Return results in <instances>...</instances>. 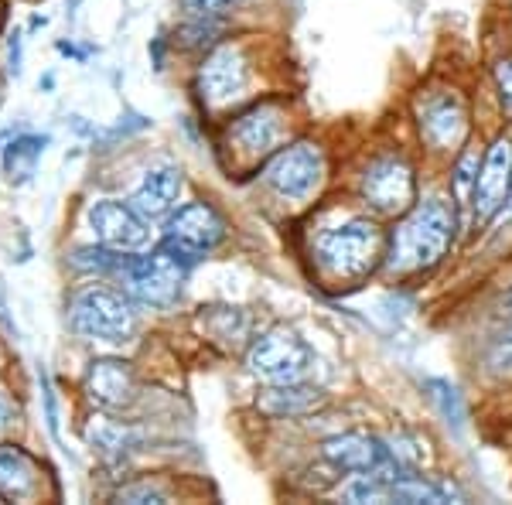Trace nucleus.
<instances>
[{
  "label": "nucleus",
  "mask_w": 512,
  "mask_h": 505,
  "mask_svg": "<svg viewBox=\"0 0 512 505\" xmlns=\"http://www.w3.org/2000/svg\"><path fill=\"white\" fill-rule=\"evenodd\" d=\"M454 239V205L444 198H427L417 202L400 222V229L390 239V270L396 273H414L427 270L448 253Z\"/></svg>",
  "instance_id": "obj_1"
},
{
  "label": "nucleus",
  "mask_w": 512,
  "mask_h": 505,
  "mask_svg": "<svg viewBox=\"0 0 512 505\" xmlns=\"http://www.w3.org/2000/svg\"><path fill=\"white\" fill-rule=\"evenodd\" d=\"M69 325L86 342L103 345H127L137 335L140 318L134 304L110 287H86L72 297L69 304Z\"/></svg>",
  "instance_id": "obj_2"
},
{
  "label": "nucleus",
  "mask_w": 512,
  "mask_h": 505,
  "mask_svg": "<svg viewBox=\"0 0 512 505\" xmlns=\"http://www.w3.org/2000/svg\"><path fill=\"white\" fill-rule=\"evenodd\" d=\"M386 256V233L373 219H349L318 239L321 267L335 277H362Z\"/></svg>",
  "instance_id": "obj_3"
},
{
  "label": "nucleus",
  "mask_w": 512,
  "mask_h": 505,
  "mask_svg": "<svg viewBox=\"0 0 512 505\" xmlns=\"http://www.w3.org/2000/svg\"><path fill=\"white\" fill-rule=\"evenodd\" d=\"M246 366H250L253 376H260L263 383H270V386L304 383L308 372L315 369V349H311L294 328L277 325V328L263 331L250 345Z\"/></svg>",
  "instance_id": "obj_4"
},
{
  "label": "nucleus",
  "mask_w": 512,
  "mask_h": 505,
  "mask_svg": "<svg viewBox=\"0 0 512 505\" xmlns=\"http://www.w3.org/2000/svg\"><path fill=\"white\" fill-rule=\"evenodd\" d=\"M222 236H226V226H222L219 212L205 202H192L171 215L168 229H164V246L178 260H198L216 250Z\"/></svg>",
  "instance_id": "obj_5"
},
{
  "label": "nucleus",
  "mask_w": 512,
  "mask_h": 505,
  "mask_svg": "<svg viewBox=\"0 0 512 505\" xmlns=\"http://www.w3.org/2000/svg\"><path fill=\"white\" fill-rule=\"evenodd\" d=\"M325 178V154L315 144H294L280 151L267 168V185L284 202H308Z\"/></svg>",
  "instance_id": "obj_6"
},
{
  "label": "nucleus",
  "mask_w": 512,
  "mask_h": 505,
  "mask_svg": "<svg viewBox=\"0 0 512 505\" xmlns=\"http://www.w3.org/2000/svg\"><path fill=\"white\" fill-rule=\"evenodd\" d=\"M86 222L96 243H103L106 250H117V253H137L151 239L144 215L134 205L117 202V198H99V202L89 205Z\"/></svg>",
  "instance_id": "obj_7"
},
{
  "label": "nucleus",
  "mask_w": 512,
  "mask_h": 505,
  "mask_svg": "<svg viewBox=\"0 0 512 505\" xmlns=\"http://www.w3.org/2000/svg\"><path fill=\"white\" fill-rule=\"evenodd\" d=\"M362 195L383 215H407L417 205V181L400 157H379L362 178Z\"/></svg>",
  "instance_id": "obj_8"
},
{
  "label": "nucleus",
  "mask_w": 512,
  "mask_h": 505,
  "mask_svg": "<svg viewBox=\"0 0 512 505\" xmlns=\"http://www.w3.org/2000/svg\"><path fill=\"white\" fill-rule=\"evenodd\" d=\"M246 86H250V62H246L243 48L236 45H219L198 69V96L212 110L239 99Z\"/></svg>",
  "instance_id": "obj_9"
},
{
  "label": "nucleus",
  "mask_w": 512,
  "mask_h": 505,
  "mask_svg": "<svg viewBox=\"0 0 512 505\" xmlns=\"http://www.w3.org/2000/svg\"><path fill=\"white\" fill-rule=\"evenodd\" d=\"M123 284L137 301L151 308H168L181 291V263L175 253H154L144 260H130L123 267Z\"/></svg>",
  "instance_id": "obj_10"
},
{
  "label": "nucleus",
  "mask_w": 512,
  "mask_h": 505,
  "mask_svg": "<svg viewBox=\"0 0 512 505\" xmlns=\"http://www.w3.org/2000/svg\"><path fill=\"white\" fill-rule=\"evenodd\" d=\"M512 185V140L509 137H495L492 147L482 157V171L475 181V198H472V212L478 222H489L502 212L509 198Z\"/></svg>",
  "instance_id": "obj_11"
},
{
  "label": "nucleus",
  "mask_w": 512,
  "mask_h": 505,
  "mask_svg": "<svg viewBox=\"0 0 512 505\" xmlns=\"http://www.w3.org/2000/svg\"><path fill=\"white\" fill-rule=\"evenodd\" d=\"M287 140V113L277 103L253 106L229 127V144L243 157H263Z\"/></svg>",
  "instance_id": "obj_12"
},
{
  "label": "nucleus",
  "mask_w": 512,
  "mask_h": 505,
  "mask_svg": "<svg viewBox=\"0 0 512 505\" xmlns=\"http://www.w3.org/2000/svg\"><path fill=\"white\" fill-rule=\"evenodd\" d=\"M321 454L338 468V471H373V475L386 478V482H396L393 475V461L386 458V451L379 447L376 437L366 434H335L321 444Z\"/></svg>",
  "instance_id": "obj_13"
},
{
  "label": "nucleus",
  "mask_w": 512,
  "mask_h": 505,
  "mask_svg": "<svg viewBox=\"0 0 512 505\" xmlns=\"http://www.w3.org/2000/svg\"><path fill=\"white\" fill-rule=\"evenodd\" d=\"M465 127H468L465 103H461V99L454 96V93L427 99L424 110H420V134L431 140L437 151L461 144V137H465Z\"/></svg>",
  "instance_id": "obj_14"
},
{
  "label": "nucleus",
  "mask_w": 512,
  "mask_h": 505,
  "mask_svg": "<svg viewBox=\"0 0 512 505\" xmlns=\"http://www.w3.org/2000/svg\"><path fill=\"white\" fill-rule=\"evenodd\" d=\"M86 389L99 407H106V410H123L137 400L134 372L120 359L93 362V369H89V376H86Z\"/></svg>",
  "instance_id": "obj_15"
},
{
  "label": "nucleus",
  "mask_w": 512,
  "mask_h": 505,
  "mask_svg": "<svg viewBox=\"0 0 512 505\" xmlns=\"http://www.w3.org/2000/svg\"><path fill=\"white\" fill-rule=\"evenodd\" d=\"M178 195H181V171L164 164V168L147 171V178L140 181L130 205H134L144 219H161V215H168L178 205Z\"/></svg>",
  "instance_id": "obj_16"
},
{
  "label": "nucleus",
  "mask_w": 512,
  "mask_h": 505,
  "mask_svg": "<svg viewBox=\"0 0 512 505\" xmlns=\"http://www.w3.org/2000/svg\"><path fill=\"white\" fill-rule=\"evenodd\" d=\"M325 403V393L315 386H304V383H284V386H274L256 400L267 417H301V413H311Z\"/></svg>",
  "instance_id": "obj_17"
},
{
  "label": "nucleus",
  "mask_w": 512,
  "mask_h": 505,
  "mask_svg": "<svg viewBox=\"0 0 512 505\" xmlns=\"http://www.w3.org/2000/svg\"><path fill=\"white\" fill-rule=\"evenodd\" d=\"M38 492V465L18 447H0V499H31Z\"/></svg>",
  "instance_id": "obj_18"
},
{
  "label": "nucleus",
  "mask_w": 512,
  "mask_h": 505,
  "mask_svg": "<svg viewBox=\"0 0 512 505\" xmlns=\"http://www.w3.org/2000/svg\"><path fill=\"white\" fill-rule=\"evenodd\" d=\"M451 495H454L451 488L424 482V478H417V475L396 478L393 482V499L396 502H451Z\"/></svg>",
  "instance_id": "obj_19"
},
{
  "label": "nucleus",
  "mask_w": 512,
  "mask_h": 505,
  "mask_svg": "<svg viewBox=\"0 0 512 505\" xmlns=\"http://www.w3.org/2000/svg\"><path fill=\"white\" fill-rule=\"evenodd\" d=\"M478 171H482V154H478V147H468L454 164V202L458 205H472Z\"/></svg>",
  "instance_id": "obj_20"
},
{
  "label": "nucleus",
  "mask_w": 512,
  "mask_h": 505,
  "mask_svg": "<svg viewBox=\"0 0 512 505\" xmlns=\"http://www.w3.org/2000/svg\"><path fill=\"white\" fill-rule=\"evenodd\" d=\"M489 369L495 376H512V328H506L489 345Z\"/></svg>",
  "instance_id": "obj_21"
},
{
  "label": "nucleus",
  "mask_w": 512,
  "mask_h": 505,
  "mask_svg": "<svg viewBox=\"0 0 512 505\" xmlns=\"http://www.w3.org/2000/svg\"><path fill=\"white\" fill-rule=\"evenodd\" d=\"M243 4L246 0H181V7L195 18H219V14H229Z\"/></svg>",
  "instance_id": "obj_22"
},
{
  "label": "nucleus",
  "mask_w": 512,
  "mask_h": 505,
  "mask_svg": "<svg viewBox=\"0 0 512 505\" xmlns=\"http://www.w3.org/2000/svg\"><path fill=\"white\" fill-rule=\"evenodd\" d=\"M120 502H168V492H161L158 485L151 482H140V485H127L117 492Z\"/></svg>",
  "instance_id": "obj_23"
},
{
  "label": "nucleus",
  "mask_w": 512,
  "mask_h": 505,
  "mask_svg": "<svg viewBox=\"0 0 512 505\" xmlns=\"http://www.w3.org/2000/svg\"><path fill=\"white\" fill-rule=\"evenodd\" d=\"M18 400L11 396V389H7L4 383H0V434H7V430L14 427V420H18Z\"/></svg>",
  "instance_id": "obj_24"
},
{
  "label": "nucleus",
  "mask_w": 512,
  "mask_h": 505,
  "mask_svg": "<svg viewBox=\"0 0 512 505\" xmlns=\"http://www.w3.org/2000/svg\"><path fill=\"white\" fill-rule=\"evenodd\" d=\"M495 86H499V93H502V103L512 110V59H502L495 65Z\"/></svg>",
  "instance_id": "obj_25"
},
{
  "label": "nucleus",
  "mask_w": 512,
  "mask_h": 505,
  "mask_svg": "<svg viewBox=\"0 0 512 505\" xmlns=\"http://www.w3.org/2000/svg\"><path fill=\"white\" fill-rule=\"evenodd\" d=\"M502 219H506V222H512V185H509V198H506V205H502Z\"/></svg>",
  "instance_id": "obj_26"
},
{
  "label": "nucleus",
  "mask_w": 512,
  "mask_h": 505,
  "mask_svg": "<svg viewBox=\"0 0 512 505\" xmlns=\"http://www.w3.org/2000/svg\"><path fill=\"white\" fill-rule=\"evenodd\" d=\"M502 304H506V308H509V311H512V291H509V294H506V301H502Z\"/></svg>",
  "instance_id": "obj_27"
}]
</instances>
